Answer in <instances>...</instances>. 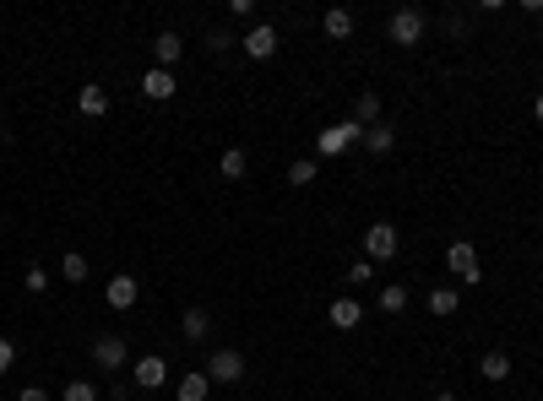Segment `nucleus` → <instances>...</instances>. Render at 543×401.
Wrapping results in <instances>:
<instances>
[{
	"instance_id": "13",
	"label": "nucleus",
	"mask_w": 543,
	"mask_h": 401,
	"mask_svg": "<svg viewBox=\"0 0 543 401\" xmlns=\"http://www.w3.org/2000/svg\"><path fill=\"white\" fill-rule=\"evenodd\" d=\"M180 331H185V342H207V337H213V315L201 309V304H185V315H180Z\"/></svg>"
},
{
	"instance_id": "21",
	"label": "nucleus",
	"mask_w": 543,
	"mask_h": 401,
	"mask_svg": "<svg viewBox=\"0 0 543 401\" xmlns=\"http://www.w3.org/2000/svg\"><path fill=\"white\" fill-rule=\"evenodd\" d=\"M354 125H380V93H359V103H354Z\"/></svg>"
},
{
	"instance_id": "23",
	"label": "nucleus",
	"mask_w": 543,
	"mask_h": 401,
	"mask_svg": "<svg viewBox=\"0 0 543 401\" xmlns=\"http://www.w3.org/2000/svg\"><path fill=\"white\" fill-rule=\"evenodd\" d=\"M375 309H380V315H402V309H407V288H402V282H391V288H380V299H375Z\"/></svg>"
},
{
	"instance_id": "3",
	"label": "nucleus",
	"mask_w": 543,
	"mask_h": 401,
	"mask_svg": "<svg viewBox=\"0 0 543 401\" xmlns=\"http://www.w3.org/2000/svg\"><path fill=\"white\" fill-rule=\"evenodd\" d=\"M207 380L213 385H239L245 380V353L239 348H213L207 353Z\"/></svg>"
},
{
	"instance_id": "14",
	"label": "nucleus",
	"mask_w": 543,
	"mask_h": 401,
	"mask_svg": "<svg viewBox=\"0 0 543 401\" xmlns=\"http://www.w3.org/2000/svg\"><path fill=\"white\" fill-rule=\"evenodd\" d=\"M479 374H484L489 385H500V380H511V353H505V348H489V353L479 358Z\"/></svg>"
},
{
	"instance_id": "11",
	"label": "nucleus",
	"mask_w": 543,
	"mask_h": 401,
	"mask_svg": "<svg viewBox=\"0 0 543 401\" xmlns=\"http://www.w3.org/2000/svg\"><path fill=\"white\" fill-rule=\"evenodd\" d=\"M153 60H158V65H163V71H174V65H180V60H185V38H180V33H174V28H163V33H158V38H153Z\"/></svg>"
},
{
	"instance_id": "24",
	"label": "nucleus",
	"mask_w": 543,
	"mask_h": 401,
	"mask_svg": "<svg viewBox=\"0 0 543 401\" xmlns=\"http://www.w3.org/2000/svg\"><path fill=\"white\" fill-rule=\"evenodd\" d=\"M288 184H299V190L315 184V158H294V163H288Z\"/></svg>"
},
{
	"instance_id": "8",
	"label": "nucleus",
	"mask_w": 543,
	"mask_h": 401,
	"mask_svg": "<svg viewBox=\"0 0 543 401\" xmlns=\"http://www.w3.org/2000/svg\"><path fill=\"white\" fill-rule=\"evenodd\" d=\"M136 299H142V282H136L130 272H120V277H109V288H104V304H109V309H130Z\"/></svg>"
},
{
	"instance_id": "27",
	"label": "nucleus",
	"mask_w": 543,
	"mask_h": 401,
	"mask_svg": "<svg viewBox=\"0 0 543 401\" xmlns=\"http://www.w3.org/2000/svg\"><path fill=\"white\" fill-rule=\"evenodd\" d=\"M22 288H28V293H44V288H49V272H44V266H28V277H22Z\"/></svg>"
},
{
	"instance_id": "25",
	"label": "nucleus",
	"mask_w": 543,
	"mask_h": 401,
	"mask_svg": "<svg viewBox=\"0 0 543 401\" xmlns=\"http://www.w3.org/2000/svg\"><path fill=\"white\" fill-rule=\"evenodd\" d=\"M60 401H98V385L93 380H71V385L60 390Z\"/></svg>"
},
{
	"instance_id": "12",
	"label": "nucleus",
	"mask_w": 543,
	"mask_h": 401,
	"mask_svg": "<svg viewBox=\"0 0 543 401\" xmlns=\"http://www.w3.org/2000/svg\"><path fill=\"white\" fill-rule=\"evenodd\" d=\"M174 71H163V65H153V71H142V98H153V103H169L174 98Z\"/></svg>"
},
{
	"instance_id": "30",
	"label": "nucleus",
	"mask_w": 543,
	"mask_h": 401,
	"mask_svg": "<svg viewBox=\"0 0 543 401\" xmlns=\"http://www.w3.org/2000/svg\"><path fill=\"white\" fill-rule=\"evenodd\" d=\"M435 401H462V396L456 390H435Z\"/></svg>"
},
{
	"instance_id": "9",
	"label": "nucleus",
	"mask_w": 543,
	"mask_h": 401,
	"mask_svg": "<svg viewBox=\"0 0 543 401\" xmlns=\"http://www.w3.org/2000/svg\"><path fill=\"white\" fill-rule=\"evenodd\" d=\"M326 320H331L337 331H359V325H364V304H359V299H331V304H326Z\"/></svg>"
},
{
	"instance_id": "7",
	"label": "nucleus",
	"mask_w": 543,
	"mask_h": 401,
	"mask_svg": "<svg viewBox=\"0 0 543 401\" xmlns=\"http://www.w3.org/2000/svg\"><path fill=\"white\" fill-rule=\"evenodd\" d=\"M130 380H136V390H158L163 380H169V364L158 358V353H142L130 364Z\"/></svg>"
},
{
	"instance_id": "5",
	"label": "nucleus",
	"mask_w": 543,
	"mask_h": 401,
	"mask_svg": "<svg viewBox=\"0 0 543 401\" xmlns=\"http://www.w3.org/2000/svg\"><path fill=\"white\" fill-rule=\"evenodd\" d=\"M88 353H93V364H98V369H109V374H114V369H125V358H130V353H125V337H114V331L93 337V348H88Z\"/></svg>"
},
{
	"instance_id": "2",
	"label": "nucleus",
	"mask_w": 543,
	"mask_h": 401,
	"mask_svg": "<svg viewBox=\"0 0 543 401\" xmlns=\"http://www.w3.org/2000/svg\"><path fill=\"white\" fill-rule=\"evenodd\" d=\"M386 33H391V44H402V49H419V44H424V12H419V6L391 12Z\"/></svg>"
},
{
	"instance_id": "19",
	"label": "nucleus",
	"mask_w": 543,
	"mask_h": 401,
	"mask_svg": "<svg viewBox=\"0 0 543 401\" xmlns=\"http://www.w3.org/2000/svg\"><path fill=\"white\" fill-rule=\"evenodd\" d=\"M77 109H82L88 119H104V114H109V93L93 82V87H82V93H77Z\"/></svg>"
},
{
	"instance_id": "29",
	"label": "nucleus",
	"mask_w": 543,
	"mask_h": 401,
	"mask_svg": "<svg viewBox=\"0 0 543 401\" xmlns=\"http://www.w3.org/2000/svg\"><path fill=\"white\" fill-rule=\"evenodd\" d=\"M17 401H49V390H44V385H22V396H17Z\"/></svg>"
},
{
	"instance_id": "31",
	"label": "nucleus",
	"mask_w": 543,
	"mask_h": 401,
	"mask_svg": "<svg viewBox=\"0 0 543 401\" xmlns=\"http://www.w3.org/2000/svg\"><path fill=\"white\" fill-rule=\"evenodd\" d=\"M532 114H538V119H543V93H538V98H532Z\"/></svg>"
},
{
	"instance_id": "1",
	"label": "nucleus",
	"mask_w": 543,
	"mask_h": 401,
	"mask_svg": "<svg viewBox=\"0 0 543 401\" xmlns=\"http://www.w3.org/2000/svg\"><path fill=\"white\" fill-rule=\"evenodd\" d=\"M446 272L456 282H484V266H479V250H472L467 239H451L446 244Z\"/></svg>"
},
{
	"instance_id": "10",
	"label": "nucleus",
	"mask_w": 543,
	"mask_h": 401,
	"mask_svg": "<svg viewBox=\"0 0 543 401\" xmlns=\"http://www.w3.org/2000/svg\"><path fill=\"white\" fill-rule=\"evenodd\" d=\"M245 54H250V60H272V54H278V28H272V22H255V28L245 33Z\"/></svg>"
},
{
	"instance_id": "26",
	"label": "nucleus",
	"mask_w": 543,
	"mask_h": 401,
	"mask_svg": "<svg viewBox=\"0 0 543 401\" xmlns=\"http://www.w3.org/2000/svg\"><path fill=\"white\" fill-rule=\"evenodd\" d=\"M348 282H354V288L375 282V260H354V266H348Z\"/></svg>"
},
{
	"instance_id": "6",
	"label": "nucleus",
	"mask_w": 543,
	"mask_h": 401,
	"mask_svg": "<svg viewBox=\"0 0 543 401\" xmlns=\"http://www.w3.org/2000/svg\"><path fill=\"white\" fill-rule=\"evenodd\" d=\"M354 142H364V125H354V119L331 125V130H321V158H337V152H348Z\"/></svg>"
},
{
	"instance_id": "18",
	"label": "nucleus",
	"mask_w": 543,
	"mask_h": 401,
	"mask_svg": "<svg viewBox=\"0 0 543 401\" xmlns=\"http://www.w3.org/2000/svg\"><path fill=\"white\" fill-rule=\"evenodd\" d=\"M364 147H370L375 158H386V152L397 147V125H386V119H380V125H370V130H364Z\"/></svg>"
},
{
	"instance_id": "22",
	"label": "nucleus",
	"mask_w": 543,
	"mask_h": 401,
	"mask_svg": "<svg viewBox=\"0 0 543 401\" xmlns=\"http://www.w3.org/2000/svg\"><path fill=\"white\" fill-rule=\"evenodd\" d=\"M245 168H250V158H245V147H229L223 158H218V174L234 184V179H245Z\"/></svg>"
},
{
	"instance_id": "16",
	"label": "nucleus",
	"mask_w": 543,
	"mask_h": 401,
	"mask_svg": "<svg viewBox=\"0 0 543 401\" xmlns=\"http://www.w3.org/2000/svg\"><path fill=\"white\" fill-rule=\"evenodd\" d=\"M321 33H326V38H354V12H348V6H331V12L321 17Z\"/></svg>"
},
{
	"instance_id": "17",
	"label": "nucleus",
	"mask_w": 543,
	"mask_h": 401,
	"mask_svg": "<svg viewBox=\"0 0 543 401\" xmlns=\"http://www.w3.org/2000/svg\"><path fill=\"white\" fill-rule=\"evenodd\" d=\"M424 309H430V315H440V320H451V315L462 309V293H456V288H430Z\"/></svg>"
},
{
	"instance_id": "15",
	"label": "nucleus",
	"mask_w": 543,
	"mask_h": 401,
	"mask_svg": "<svg viewBox=\"0 0 543 401\" xmlns=\"http://www.w3.org/2000/svg\"><path fill=\"white\" fill-rule=\"evenodd\" d=\"M213 396V380H207V369H196V374H185L180 385H174V401H207Z\"/></svg>"
},
{
	"instance_id": "20",
	"label": "nucleus",
	"mask_w": 543,
	"mask_h": 401,
	"mask_svg": "<svg viewBox=\"0 0 543 401\" xmlns=\"http://www.w3.org/2000/svg\"><path fill=\"white\" fill-rule=\"evenodd\" d=\"M88 272H93L88 255H77V250H65V255H60V277H65V282H88Z\"/></svg>"
},
{
	"instance_id": "28",
	"label": "nucleus",
	"mask_w": 543,
	"mask_h": 401,
	"mask_svg": "<svg viewBox=\"0 0 543 401\" xmlns=\"http://www.w3.org/2000/svg\"><path fill=\"white\" fill-rule=\"evenodd\" d=\"M12 364H17V348H12L6 337H0V374H12Z\"/></svg>"
},
{
	"instance_id": "4",
	"label": "nucleus",
	"mask_w": 543,
	"mask_h": 401,
	"mask_svg": "<svg viewBox=\"0 0 543 401\" xmlns=\"http://www.w3.org/2000/svg\"><path fill=\"white\" fill-rule=\"evenodd\" d=\"M402 250V233L391 228V223H370V233H364V260H391Z\"/></svg>"
}]
</instances>
